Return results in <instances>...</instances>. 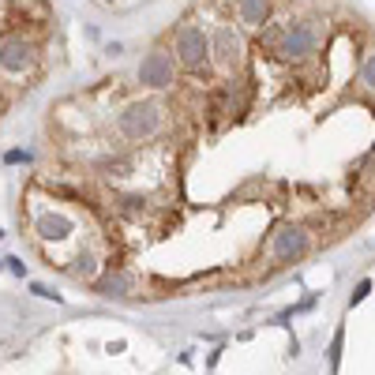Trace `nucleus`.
Segmentation results:
<instances>
[{"instance_id":"obj_10","label":"nucleus","mask_w":375,"mask_h":375,"mask_svg":"<svg viewBox=\"0 0 375 375\" xmlns=\"http://www.w3.org/2000/svg\"><path fill=\"white\" fill-rule=\"evenodd\" d=\"M240 23L244 27H263L270 15V0H240Z\"/></svg>"},{"instance_id":"obj_12","label":"nucleus","mask_w":375,"mask_h":375,"mask_svg":"<svg viewBox=\"0 0 375 375\" xmlns=\"http://www.w3.org/2000/svg\"><path fill=\"white\" fill-rule=\"evenodd\" d=\"M360 79H364V83H368V87L375 90V53L364 57V64H360Z\"/></svg>"},{"instance_id":"obj_8","label":"nucleus","mask_w":375,"mask_h":375,"mask_svg":"<svg viewBox=\"0 0 375 375\" xmlns=\"http://www.w3.org/2000/svg\"><path fill=\"white\" fill-rule=\"evenodd\" d=\"M34 233L42 240H68L75 233V221L68 214H57V210H45V214L34 221Z\"/></svg>"},{"instance_id":"obj_13","label":"nucleus","mask_w":375,"mask_h":375,"mask_svg":"<svg viewBox=\"0 0 375 375\" xmlns=\"http://www.w3.org/2000/svg\"><path fill=\"white\" fill-rule=\"evenodd\" d=\"M368 293H372V281H360V286L353 289V297H349V304H360L364 297H368Z\"/></svg>"},{"instance_id":"obj_1","label":"nucleus","mask_w":375,"mask_h":375,"mask_svg":"<svg viewBox=\"0 0 375 375\" xmlns=\"http://www.w3.org/2000/svg\"><path fill=\"white\" fill-rule=\"evenodd\" d=\"M117 128L131 143H147V139H154L161 131V105L158 101H131L117 117Z\"/></svg>"},{"instance_id":"obj_6","label":"nucleus","mask_w":375,"mask_h":375,"mask_svg":"<svg viewBox=\"0 0 375 375\" xmlns=\"http://www.w3.org/2000/svg\"><path fill=\"white\" fill-rule=\"evenodd\" d=\"M139 83L143 87H154V90H166L173 87V53L166 49H150L139 64Z\"/></svg>"},{"instance_id":"obj_14","label":"nucleus","mask_w":375,"mask_h":375,"mask_svg":"<svg viewBox=\"0 0 375 375\" xmlns=\"http://www.w3.org/2000/svg\"><path fill=\"white\" fill-rule=\"evenodd\" d=\"M4 263H8V270H12V274H23V270H27L19 259H4Z\"/></svg>"},{"instance_id":"obj_5","label":"nucleus","mask_w":375,"mask_h":375,"mask_svg":"<svg viewBox=\"0 0 375 375\" xmlns=\"http://www.w3.org/2000/svg\"><path fill=\"white\" fill-rule=\"evenodd\" d=\"M311 248V237L304 233L300 226H281L274 233V244H270V256H274V263H297L308 256Z\"/></svg>"},{"instance_id":"obj_4","label":"nucleus","mask_w":375,"mask_h":375,"mask_svg":"<svg viewBox=\"0 0 375 375\" xmlns=\"http://www.w3.org/2000/svg\"><path fill=\"white\" fill-rule=\"evenodd\" d=\"M34 64H38V49H34L30 38L12 34V38L0 42V72H4V75H15L19 79V75H27Z\"/></svg>"},{"instance_id":"obj_3","label":"nucleus","mask_w":375,"mask_h":375,"mask_svg":"<svg viewBox=\"0 0 375 375\" xmlns=\"http://www.w3.org/2000/svg\"><path fill=\"white\" fill-rule=\"evenodd\" d=\"M319 49V27L316 19H300V23H289L286 34L278 42V57L286 60H308Z\"/></svg>"},{"instance_id":"obj_15","label":"nucleus","mask_w":375,"mask_h":375,"mask_svg":"<svg viewBox=\"0 0 375 375\" xmlns=\"http://www.w3.org/2000/svg\"><path fill=\"white\" fill-rule=\"evenodd\" d=\"M0 237H4V233H0Z\"/></svg>"},{"instance_id":"obj_2","label":"nucleus","mask_w":375,"mask_h":375,"mask_svg":"<svg viewBox=\"0 0 375 375\" xmlns=\"http://www.w3.org/2000/svg\"><path fill=\"white\" fill-rule=\"evenodd\" d=\"M173 49H177V64L188 68V72H203L207 60H210V38H207V30L196 27V23H184L177 30Z\"/></svg>"},{"instance_id":"obj_7","label":"nucleus","mask_w":375,"mask_h":375,"mask_svg":"<svg viewBox=\"0 0 375 375\" xmlns=\"http://www.w3.org/2000/svg\"><path fill=\"white\" fill-rule=\"evenodd\" d=\"M210 53H214V60L221 68H233L240 60V38L233 27H218L214 38H210Z\"/></svg>"},{"instance_id":"obj_11","label":"nucleus","mask_w":375,"mask_h":375,"mask_svg":"<svg viewBox=\"0 0 375 375\" xmlns=\"http://www.w3.org/2000/svg\"><path fill=\"white\" fill-rule=\"evenodd\" d=\"M75 278H94V270H98V259H94V251H83V256L75 259Z\"/></svg>"},{"instance_id":"obj_9","label":"nucleus","mask_w":375,"mask_h":375,"mask_svg":"<svg viewBox=\"0 0 375 375\" xmlns=\"http://www.w3.org/2000/svg\"><path fill=\"white\" fill-rule=\"evenodd\" d=\"M94 289L101 293V297H128L131 281H128V274H120V270H109V274H101L94 281Z\"/></svg>"}]
</instances>
